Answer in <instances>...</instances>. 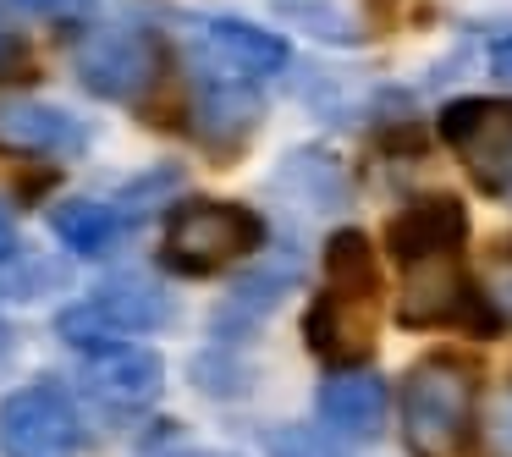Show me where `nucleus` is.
Returning a JSON list of instances; mask_svg holds the SVG:
<instances>
[{"instance_id":"nucleus-9","label":"nucleus","mask_w":512,"mask_h":457,"mask_svg":"<svg viewBox=\"0 0 512 457\" xmlns=\"http://www.w3.org/2000/svg\"><path fill=\"white\" fill-rule=\"evenodd\" d=\"M188 28L210 45V56L221 61L232 78H276V72L292 61L287 39L270 34V28L243 23V17H193Z\"/></svg>"},{"instance_id":"nucleus-10","label":"nucleus","mask_w":512,"mask_h":457,"mask_svg":"<svg viewBox=\"0 0 512 457\" xmlns=\"http://www.w3.org/2000/svg\"><path fill=\"white\" fill-rule=\"evenodd\" d=\"M397 314L408 325H452L468 320L474 303H468V276L457 270V254H435L408 265V287H402Z\"/></svg>"},{"instance_id":"nucleus-21","label":"nucleus","mask_w":512,"mask_h":457,"mask_svg":"<svg viewBox=\"0 0 512 457\" xmlns=\"http://www.w3.org/2000/svg\"><path fill=\"white\" fill-rule=\"evenodd\" d=\"M23 6H34V12H61V6H72V0H23Z\"/></svg>"},{"instance_id":"nucleus-7","label":"nucleus","mask_w":512,"mask_h":457,"mask_svg":"<svg viewBox=\"0 0 512 457\" xmlns=\"http://www.w3.org/2000/svg\"><path fill=\"white\" fill-rule=\"evenodd\" d=\"M160 380H166V364H160L155 347L138 342H111L83 353V386L105 402V408H149L160 397Z\"/></svg>"},{"instance_id":"nucleus-6","label":"nucleus","mask_w":512,"mask_h":457,"mask_svg":"<svg viewBox=\"0 0 512 457\" xmlns=\"http://www.w3.org/2000/svg\"><path fill=\"white\" fill-rule=\"evenodd\" d=\"M155 72V39L138 28H100L78 45V78L100 100H138Z\"/></svg>"},{"instance_id":"nucleus-19","label":"nucleus","mask_w":512,"mask_h":457,"mask_svg":"<svg viewBox=\"0 0 512 457\" xmlns=\"http://www.w3.org/2000/svg\"><path fill=\"white\" fill-rule=\"evenodd\" d=\"M490 72L512 83V34H501L496 45H490Z\"/></svg>"},{"instance_id":"nucleus-15","label":"nucleus","mask_w":512,"mask_h":457,"mask_svg":"<svg viewBox=\"0 0 512 457\" xmlns=\"http://www.w3.org/2000/svg\"><path fill=\"white\" fill-rule=\"evenodd\" d=\"M292 281H298V254H281L276 265H265V270H254L248 281H237L232 298H226V309H221V331H232V320H237V325L265 320Z\"/></svg>"},{"instance_id":"nucleus-17","label":"nucleus","mask_w":512,"mask_h":457,"mask_svg":"<svg viewBox=\"0 0 512 457\" xmlns=\"http://www.w3.org/2000/svg\"><path fill=\"white\" fill-rule=\"evenodd\" d=\"M479 298L490 303L496 320H512V243L485 259V270H479Z\"/></svg>"},{"instance_id":"nucleus-8","label":"nucleus","mask_w":512,"mask_h":457,"mask_svg":"<svg viewBox=\"0 0 512 457\" xmlns=\"http://www.w3.org/2000/svg\"><path fill=\"white\" fill-rule=\"evenodd\" d=\"M303 336L331 364L369 358V347H375V292H342V287L320 292L309 320H303Z\"/></svg>"},{"instance_id":"nucleus-13","label":"nucleus","mask_w":512,"mask_h":457,"mask_svg":"<svg viewBox=\"0 0 512 457\" xmlns=\"http://www.w3.org/2000/svg\"><path fill=\"white\" fill-rule=\"evenodd\" d=\"M0 133L23 149H45V155H83L89 149V127L78 116L56 111V105H34V100L0 105Z\"/></svg>"},{"instance_id":"nucleus-11","label":"nucleus","mask_w":512,"mask_h":457,"mask_svg":"<svg viewBox=\"0 0 512 457\" xmlns=\"http://www.w3.org/2000/svg\"><path fill=\"white\" fill-rule=\"evenodd\" d=\"M463 232H468V215L457 199H419L391 221L386 248L408 265H419V259H435V254H457Z\"/></svg>"},{"instance_id":"nucleus-2","label":"nucleus","mask_w":512,"mask_h":457,"mask_svg":"<svg viewBox=\"0 0 512 457\" xmlns=\"http://www.w3.org/2000/svg\"><path fill=\"white\" fill-rule=\"evenodd\" d=\"M259 243V221L243 204L221 199H193L166 215V237H160V259L182 276H215V270L248 259Z\"/></svg>"},{"instance_id":"nucleus-1","label":"nucleus","mask_w":512,"mask_h":457,"mask_svg":"<svg viewBox=\"0 0 512 457\" xmlns=\"http://www.w3.org/2000/svg\"><path fill=\"white\" fill-rule=\"evenodd\" d=\"M474 419V369L457 358H424L402 386V435L413 457H457Z\"/></svg>"},{"instance_id":"nucleus-4","label":"nucleus","mask_w":512,"mask_h":457,"mask_svg":"<svg viewBox=\"0 0 512 457\" xmlns=\"http://www.w3.org/2000/svg\"><path fill=\"white\" fill-rule=\"evenodd\" d=\"M0 452L6 457H78L83 419L56 380H28L0 402Z\"/></svg>"},{"instance_id":"nucleus-3","label":"nucleus","mask_w":512,"mask_h":457,"mask_svg":"<svg viewBox=\"0 0 512 457\" xmlns=\"http://www.w3.org/2000/svg\"><path fill=\"white\" fill-rule=\"evenodd\" d=\"M171 314H177L171 292H160L144 276H116V281H100L83 303H67L56 314V331L78 353H94V347H111L133 331H160Z\"/></svg>"},{"instance_id":"nucleus-5","label":"nucleus","mask_w":512,"mask_h":457,"mask_svg":"<svg viewBox=\"0 0 512 457\" xmlns=\"http://www.w3.org/2000/svg\"><path fill=\"white\" fill-rule=\"evenodd\" d=\"M441 138L457 149L468 177L485 193H512V105L507 100H457L441 111Z\"/></svg>"},{"instance_id":"nucleus-20","label":"nucleus","mask_w":512,"mask_h":457,"mask_svg":"<svg viewBox=\"0 0 512 457\" xmlns=\"http://www.w3.org/2000/svg\"><path fill=\"white\" fill-rule=\"evenodd\" d=\"M17 254H23V243H17V226H12V215L0 210V265H12Z\"/></svg>"},{"instance_id":"nucleus-14","label":"nucleus","mask_w":512,"mask_h":457,"mask_svg":"<svg viewBox=\"0 0 512 457\" xmlns=\"http://www.w3.org/2000/svg\"><path fill=\"white\" fill-rule=\"evenodd\" d=\"M50 232H56L72 254L100 259L127 237V210L122 204H100V199H72V204H56V210H50Z\"/></svg>"},{"instance_id":"nucleus-18","label":"nucleus","mask_w":512,"mask_h":457,"mask_svg":"<svg viewBox=\"0 0 512 457\" xmlns=\"http://www.w3.org/2000/svg\"><path fill=\"white\" fill-rule=\"evenodd\" d=\"M490 435H496L501 457H512V386L496 397V419H490Z\"/></svg>"},{"instance_id":"nucleus-12","label":"nucleus","mask_w":512,"mask_h":457,"mask_svg":"<svg viewBox=\"0 0 512 457\" xmlns=\"http://www.w3.org/2000/svg\"><path fill=\"white\" fill-rule=\"evenodd\" d=\"M380 419H386V386L375 375H358V369H342L320 386V424L342 441H369L380 435Z\"/></svg>"},{"instance_id":"nucleus-16","label":"nucleus","mask_w":512,"mask_h":457,"mask_svg":"<svg viewBox=\"0 0 512 457\" xmlns=\"http://www.w3.org/2000/svg\"><path fill=\"white\" fill-rule=\"evenodd\" d=\"M325 270H331V287L342 292H375V248L364 232H336L325 243Z\"/></svg>"}]
</instances>
